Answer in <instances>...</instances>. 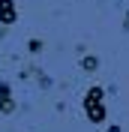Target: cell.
I'll use <instances>...</instances> for the list:
<instances>
[{"mask_svg": "<svg viewBox=\"0 0 129 132\" xmlns=\"http://www.w3.org/2000/svg\"><path fill=\"white\" fill-rule=\"evenodd\" d=\"M15 3H12V0H0V21H3V24H12V21H15Z\"/></svg>", "mask_w": 129, "mask_h": 132, "instance_id": "2", "label": "cell"}, {"mask_svg": "<svg viewBox=\"0 0 129 132\" xmlns=\"http://www.w3.org/2000/svg\"><path fill=\"white\" fill-rule=\"evenodd\" d=\"M84 108H87V117L93 123L105 120V105H102V90H99V87H93V90L84 96Z\"/></svg>", "mask_w": 129, "mask_h": 132, "instance_id": "1", "label": "cell"}, {"mask_svg": "<svg viewBox=\"0 0 129 132\" xmlns=\"http://www.w3.org/2000/svg\"><path fill=\"white\" fill-rule=\"evenodd\" d=\"M81 66H84L87 72H93V69L99 66V60H96V57H84V63H81Z\"/></svg>", "mask_w": 129, "mask_h": 132, "instance_id": "3", "label": "cell"}]
</instances>
